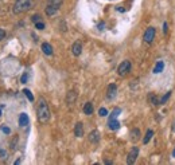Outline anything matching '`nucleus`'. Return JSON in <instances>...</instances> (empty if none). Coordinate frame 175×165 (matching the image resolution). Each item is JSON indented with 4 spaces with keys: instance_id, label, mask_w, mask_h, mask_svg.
Listing matches in <instances>:
<instances>
[{
    "instance_id": "obj_2",
    "label": "nucleus",
    "mask_w": 175,
    "mask_h": 165,
    "mask_svg": "<svg viewBox=\"0 0 175 165\" xmlns=\"http://www.w3.org/2000/svg\"><path fill=\"white\" fill-rule=\"evenodd\" d=\"M30 7H31V0H16L12 7V12L16 15L22 14V12L28 11Z\"/></svg>"
},
{
    "instance_id": "obj_24",
    "label": "nucleus",
    "mask_w": 175,
    "mask_h": 165,
    "mask_svg": "<svg viewBox=\"0 0 175 165\" xmlns=\"http://www.w3.org/2000/svg\"><path fill=\"white\" fill-rule=\"evenodd\" d=\"M35 27H36L38 30H43V28H45V24H43L42 22H36L35 23Z\"/></svg>"
},
{
    "instance_id": "obj_33",
    "label": "nucleus",
    "mask_w": 175,
    "mask_h": 165,
    "mask_svg": "<svg viewBox=\"0 0 175 165\" xmlns=\"http://www.w3.org/2000/svg\"><path fill=\"white\" fill-rule=\"evenodd\" d=\"M172 157L175 158V149H174V152H172Z\"/></svg>"
},
{
    "instance_id": "obj_13",
    "label": "nucleus",
    "mask_w": 175,
    "mask_h": 165,
    "mask_svg": "<svg viewBox=\"0 0 175 165\" xmlns=\"http://www.w3.org/2000/svg\"><path fill=\"white\" fill-rule=\"evenodd\" d=\"M89 141L93 144H97L100 141V133L97 132V130H93V132L89 134Z\"/></svg>"
},
{
    "instance_id": "obj_29",
    "label": "nucleus",
    "mask_w": 175,
    "mask_h": 165,
    "mask_svg": "<svg viewBox=\"0 0 175 165\" xmlns=\"http://www.w3.org/2000/svg\"><path fill=\"white\" fill-rule=\"evenodd\" d=\"M4 38H5V31L0 28V41H3Z\"/></svg>"
},
{
    "instance_id": "obj_17",
    "label": "nucleus",
    "mask_w": 175,
    "mask_h": 165,
    "mask_svg": "<svg viewBox=\"0 0 175 165\" xmlns=\"http://www.w3.org/2000/svg\"><path fill=\"white\" fill-rule=\"evenodd\" d=\"M152 136H153V132L152 130H147V133H145V136H144V138H143V144H145L147 145L148 142H150V140L152 138Z\"/></svg>"
},
{
    "instance_id": "obj_32",
    "label": "nucleus",
    "mask_w": 175,
    "mask_h": 165,
    "mask_svg": "<svg viewBox=\"0 0 175 165\" xmlns=\"http://www.w3.org/2000/svg\"><path fill=\"white\" fill-rule=\"evenodd\" d=\"M172 132H175V121H174V125H172Z\"/></svg>"
},
{
    "instance_id": "obj_30",
    "label": "nucleus",
    "mask_w": 175,
    "mask_h": 165,
    "mask_svg": "<svg viewBox=\"0 0 175 165\" xmlns=\"http://www.w3.org/2000/svg\"><path fill=\"white\" fill-rule=\"evenodd\" d=\"M167 30H168V26H167V23H164V24H163V34H164V35L167 34Z\"/></svg>"
},
{
    "instance_id": "obj_6",
    "label": "nucleus",
    "mask_w": 175,
    "mask_h": 165,
    "mask_svg": "<svg viewBox=\"0 0 175 165\" xmlns=\"http://www.w3.org/2000/svg\"><path fill=\"white\" fill-rule=\"evenodd\" d=\"M116 94H117V86H116L115 83L109 85V86H108V90H106V98L108 99H113V98L116 97Z\"/></svg>"
},
{
    "instance_id": "obj_5",
    "label": "nucleus",
    "mask_w": 175,
    "mask_h": 165,
    "mask_svg": "<svg viewBox=\"0 0 175 165\" xmlns=\"http://www.w3.org/2000/svg\"><path fill=\"white\" fill-rule=\"evenodd\" d=\"M137 154H139V149H137L136 146H133V148L131 149V152H129V154H128V158H127V162H128L129 165H132L135 161H136Z\"/></svg>"
},
{
    "instance_id": "obj_23",
    "label": "nucleus",
    "mask_w": 175,
    "mask_h": 165,
    "mask_svg": "<svg viewBox=\"0 0 175 165\" xmlns=\"http://www.w3.org/2000/svg\"><path fill=\"white\" fill-rule=\"evenodd\" d=\"M98 114H100L101 117H106V116H108V110H106L105 108H101V109L98 110Z\"/></svg>"
},
{
    "instance_id": "obj_8",
    "label": "nucleus",
    "mask_w": 175,
    "mask_h": 165,
    "mask_svg": "<svg viewBox=\"0 0 175 165\" xmlns=\"http://www.w3.org/2000/svg\"><path fill=\"white\" fill-rule=\"evenodd\" d=\"M58 8H59V6L50 3L47 7H46V15H47V16H53V15L55 14L57 11H58Z\"/></svg>"
},
{
    "instance_id": "obj_9",
    "label": "nucleus",
    "mask_w": 175,
    "mask_h": 165,
    "mask_svg": "<svg viewBox=\"0 0 175 165\" xmlns=\"http://www.w3.org/2000/svg\"><path fill=\"white\" fill-rule=\"evenodd\" d=\"M74 134H75V137H82L83 136V125H82V122H77V124H75Z\"/></svg>"
},
{
    "instance_id": "obj_25",
    "label": "nucleus",
    "mask_w": 175,
    "mask_h": 165,
    "mask_svg": "<svg viewBox=\"0 0 175 165\" xmlns=\"http://www.w3.org/2000/svg\"><path fill=\"white\" fill-rule=\"evenodd\" d=\"M27 79H28V74H27V73H24L23 75H22V83H26V82H27Z\"/></svg>"
},
{
    "instance_id": "obj_31",
    "label": "nucleus",
    "mask_w": 175,
    "mask_h": 165,
    "mask_svg": "<svg viewBox=\"0 0 175 165\" xmlns=\"http://www.w3.org/2000/svg\"><path fill=\"white\" fill-rule=\"evenodd\" d=\"M13 164H16V165H18V164H20V158H18L15 162H13Z\"/></svg>"
},
{
    "instance_id": "obj_21",
    "label": "nucleus",
    "mask_w": 175,
    "mask_h": 165,
    "mask_svg": "<svg viewBox=\"0 0 175 165\" xmlns=\"http://www.w3.org/2000/svg\"><path fill=\"white\" fill-rule=\"evenodd\" d=\"M171 97V91H168V93H166V94L162 97V99H160V105H163V103H166L167 101H168V98Z\"/></svg>"
},
{
    "instance_id": "obj_18",
    "label": "nucleus",
    "mask_w": 175,
    "mask_h": 165,
    "mask_svg": "<svg viewBox=\"0 0 175 165\" xmlns=\"http://www.w3.org/2000/svg\"><path fill=\"white\" fill-rule=\"evenodd\" d=\"M139 138H140V130L139 129H133L131 132V140L135 142V141H137Z\"/></svg>"
},
{
    "instance_id": "obj_26",
    "label": "nucleus",
    "mask_w": 175,
    "mask_h": 165,
    "mask_svg": "<svg viewBox=\"0 0 175 165\" xmlns=\"http://www.w3.org/2000/svg\"><path fill=\"white\" fill-rule=\"evenodd\" d=\"M31 19H32V22H34V23L40 22V15H34V16H32Z\"/></svg>"
},
{
    "instance_id": "obj_1",
    "label": "nucleus",
    "mask_w": 175,
    "mask_h": 165,
    "mask_svg": "<svg viewBox=\"0 0 175 165\" xmlns=\"http://www.w3.org/2000/svg\"><path fill=\"white\" fill-rule=\"evenodd\" d=\"M38 119H39V122H42V124H46V122L50 119V109H48L45 98H39V105H38Z\"/></svg>"
},
{
    "instance_id": "obj_7",
    "label": "nucleus",
    "mask_w": 175,
    "mask_h": 165,
    "mask_svg": "<svg viewBox=\"0 0 175 165\" xmlns=\"http://www.w3.org/2000/svg\"><path fill=\"white\" fill-rule=\"evenodd\" d=\"M71 52L75 57L81 55V52H82V44H81V42H74V44L71 46Z\"/></svg>"
},
{
    "instance_id": "obj_3",
    "label": "nucleus",
    "mask_w": 175,
    "mask_h": 165,
    "mask_svg": "<svg viewBox=\"0 0 175 165\" xmlns=\"http://www.w3.org/2000/svg\"><path fill=\"white\" fill-rule=\"evenodd\" d=\"M129 71H131V62H129V60H124V62L121 63V65L118 66V69H117L118 75H121V77L127 75Z\"/></svg>"
},
{
    "instance_id": "obj_4",
    "label": "nucleus",
    "mask_w": 175,
    "mask_h": 165,
    "mask_svg": "<svg viewBox=\"0 0 175 165\" xmlns=\"http://www.w3.org/2000/svg\"><path fill=\"white\" fill-rule=\"evenodd\" d=\"M145 43H152V41L155 39V28L153 27H148L144 32V36H143Z\"/></svg>"
},
{
    "instance_id": "obj_34",
    "label": "nucleus",
    "mask_w": 175,
    "mask_h": 165,
    "mask_svg": "<svg viewBox=\"0 0 175 165\" xmlns=\"http://www.w3.org/2000/svg\"><path fill=\"white\" fill-rule=\"evenodd\" d=\"M0 116H1V109H0Z\"/></svg>"
},
{
    "instance_id": "obj_14",
    "label": "nucleus",
    "mask_w": 175,
    "mask_h": 165,
    "mask_svg": "<svg viewBox=\"0 0 175 165\" xmlns=\"http://www.w3.org/2000/svg\"><path fill=\"white\" fill-rule=\"evenodd\" d=\"M83 113H85L86 116L93 114V103H92V102H86L85 105H83Z\"/></svg>"
},
{
    "instance_id": "obj_19",
    "label": "nucleus",
    "mask_w": 175,
    "mask_h": 165,
    "mask_svg": "<svg viewBox=\"0 0 175 165\" xmlns=\"http://www.w3.org/2000/svg\"><path fill=\"white\" fill-rule=\"evenodd\" d=\"M150 101H151V102H152V105H153V106L160 105V99H158L155 94H150Z\"/></svg>"
},
{
    "instance_id": "obj_10",
    "label": "nucleus",
    "mask_w": 175,
    "mask_h": 165,
    "mask_svg": "<svg viewBox=\"0 0 175 165\" xmlns=\"http://www.w3.org/2000/svg\"><path fill=\"white\" fill-rule=\"evenodd\" d=\"M108 126H109V129H112V130H117L118 127H120V122H118L116 118H109Z\"/></svg>"
},
{
    "instance_id": "obj_15",
    "label": "nucleus",
    "mask_w": 175,
    "mask_h": 165,
    "mask_svg": "<svg viewBox=\"0 0 175 165\" xmlns=\"http://www.w3.org/2000/svg\"><path fill=\"white\" fill-rule=\"evenodd\" d=\"M42 51L45 52L46 55H53V47H51L50 43H43L42 44Z\"/></svg>"
},
{
    "instance_id": "obj_20",
    "label": "nucleus",
    "mask_w": 175,
    "mask_h": 165,
    "mask_svg": "<svg viewBox=\"0 0 175 165\" xmlns=\"http://www.w3.org/2000/svg\"><path fill=\"white\" fill-rule=\"evenodd\" d=\"M120 113H121V109H120V108H116L115 110L112 111V114H110V117H109V118H117V117H118V114H120Z\"/></svg>"
},
{
    "instance_id": "obj_11",
    "label": "nucleus",
    "mask_w": 175,
    "mask_h": 165,
    "mask_svg": "<svg viewBox=\"0 0 175 165\" xmlns=\"http://www.w3.org/2000/svg\"><path fill=\"white\" fill-rule=\"evenodd\" d=\"M19 125H20L22 127L28 125V116H27L26 113H22L20 116H19Z\"/></svg>"
},
{
    "instance_id": "obj_28",
    "label": "nucleus",
    "mask_w": 175,
    "mask_h": 165,
    "mask_svg": "<svg viewBox=\"0 0 175 165\" xmlns=\"http://www.w3.org/2000/svg\"><path fill=\"white\" fill-rule=\"evenodd\" d=\"M51 4H57V6H59V4L62 3V0H48Z\"/></svg>"
},
{
    "instance_id": "obj_16",
    "label": "nucleus",
    "mask_w": 175,
    "mask_h": 165,
    "mask_svg": "<svg viewBox=\"0 0 175 165\" xmlns=\"http://www.w3.org/2000/svg\"><path fill=\"white\" fill-rule=\"evenodd\" d=\"M163 69H164V63L162 62V60H159V62L155 65L153 73H155V74H159V73H162V71H163Z\"/></svg>"
},
{
    "instance_id": "obj_27",
    "label": "nucleus",
    "mask_w": 175,
    "mask_h": 165,
    "mask_svg": "<svg viewBox=\"0 0 175 165\" xmlns=\"http://www.w3.org/2000/svg\"><path fill=\"white\" fill-rule=\"evenodd\" d=\"M1 130H3V133H5V134H10V133H11V129H10V127H7V126H3Z\"/></svg>"
},
{
    "instance_id": "obj_22",
    "label": "nucleus",
    "mask_w": 175,
    "mask_h": 165,
    "mask_svg": "<svg viewBox=\"0 0 175 165\" xmlns=\"http://www.w3.org/2000/svg\"><path fill=\"white\" fill-rule=\"evenodd\" d=\"M23 93H24V95H26V97L28 98L30 101H34V95L31 94V91H30L28 89H24V90H23Z\"/></svg>"
},
{
    "instance_id": "obj_12",
    "label": "nucleus",
    "mask_w": 175,
    "mask_h": 165,
    "mask_svg": "<svg viewBox=\"0 0 175 165\" xmlns=\"http://www.w3.org/2000/svg\"><path fill=\"white\" fill-rule=\"evenodd\" d=\"M75 98H77V94H75V91H69L67 93V97H66V102L67 105H73V103L75 102Z\"/></svg>"
}]
</instances>
